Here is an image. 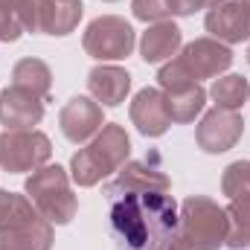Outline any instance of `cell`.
I'll use <instances>...</instances> for the list:
<instances>
[{"label":"cell","instance_id":"13","mask_svg":"<svg viewBox=\"0 0 250 250\" xmlns=\"http://www.w3.org/2000/svg\"><path fill=\"white\" fill-rule=\"evenodd\" d=\"M41 120H44V99L32 96L18 84L0 90V125H6L9 131H21L38 125Z\"/></svg>","mask_w":250,"mask_h":250},{"label":"cell","instance_id":"21","mask_svg":"<svg viewBox=\"0 0 250 250\" xmlns=\"http://www.w3.org/2000/svg\"><path fill=\"white\" fill-rule=\"evenodd\" d=\"M248 79L239 76V73H230V76H218L209 87V96L215 99V108H227V111H239L245 102H248Z\"/></svg>","mask_w":250,"mask_h":250},{"label":"cell","instance_id":"26","mask_svg":"<svg viewBox=\"0 0 250 250\" xmlns=\"http://www.w3.org/2000/svg\"><path fill=\"white\" fill-rule=\"evenodd\" d=\"M131 12L137 21H146V23H160V21H169V6L166 0H134L131 3Z\"/></svg>","mask_w":250,"mask_h":250},{"label":"cell","instance_id":"14","mask_svg":"<svg viewBox=\"0 0 250 250\" xmlns=\"http://www.w3.org/2000/svg\"><path fill=\"white\" fill-rule=\"evenodd\" d=\"M131 123L143 137H163L169 131V111H166V96L160 87H143L131 99Z\"/></svg>","mask_w":250,"mask_h":250},{"label":"cell","instance_id":"28","mask_svg":"<svg viewBox=\"0 0 250 250\" xmlns=\"http://www.w3.org/2000/svg\"><path fill=\"white\" fill-rule=\"evenodd\" d=\"M248 64H250V47H248Z\"/></svg>","mask_w":250,"mask_h":250},{"label":"cell","instance_id":"7","mask_svg":"<svg viewBox=\"0 0 250 250\" xmlns=\"http://www.w3.org/2000/svg\"><path fill=\"white\" fill-rule=\"evenodd\" d=\"M137 38H134V29L125 18L117 15H102L96 21L87 23L84 35H82V47L90 59L96 62H117L131 56Z\"/></svg>","mask_w":250,"mask_h":250},{"label":"cell","instance_id":"24","mask_svg":"<svg viewBox=\"0 0 250 250\" xmlns=\"http://www.w3.org/2000/svg\"><path fill=\"white\" fill-rule=\"evenodd\" d=\"M32 209V201L26 195H18V192H6L0 189V227L18 221L21 215H26Z\"/></svg>","mask_w":250,"mask_h":250},{"label":"cell","instance_id":"3","mask_svg":"<svg viewBox=\"0 0 250 250\" xmlns=\"http://www.w3.org/2000/svg\"><path fill=\"white\" fill-rule=\"evenodd\" d=\"M26 198L32 201V207L50 221V224H70L79 212V201L70 189V178L67 169L59 163L53 166H41L38 172H32L23 184Z\"/></svg>","mask_w":250,"mask_h":250},{"label":"cell","instance_id":"16","mask_svg":"<svg viewBox=\"0 0 250 250\" xmlns=\"http://www.w3.org/2000/svg\"><path fill=\"white\" fill-rule=\"evenodd\" d=\"M181 44H184L181 26L172 23V21H160V23H154V26H148L143 32V38H140V56H143L146 64H160V62H166V59H172V56H178Z\"/></svg>","mask_w":250,"mask_h":250},{"label":"cell","instance_id":"29","mask_svg":"<svg viewBox=\"0 0 250 250\" xmlns=\"http://www.w3.org/2000/svg\"><path fill=\"white\" fill-rule=\"evenodd\" d=\"M248 99H250V90H248Z\"/></svg>","mask_w":250,"mask_h":250},{"label":"cell","instance_id":"25","mask_svg":"<svg viewBox=\"0 0 250 250\" xmlns=\"http://www.w3.org/2000/svg\"><path fill=\"white\" fill-rule=\"evenodd\" d=\"M21 35H23V26L18 21L15 3L0 0V44H15Z\"/></svg>","mask_w":250,"mask_h":250},{"label":"cell","instance_id":"20","mask_svg":"<svg viewBox=\"0 0 250 250\" xmlns=\"http://www.w3.org/2000/svg\"><path fill=\"white\" fill-rule=\"evenodd\" d=\"M227 212V242L224 248L230 250H245L250 239V198H233Z\"/></svg>","mask_w":250,"mask_h":250},{"label":"cell","instance_id":"31","mask_svg":"<svg viewBox=\"0 0 250 250\" xmlns=\"http://www.w3.org/2000/svg\"><path fill=\"white\" fill-rule=\"evenodd\" d=\"M108 3H114V0H108Z\"/></svg>","mask_w":250,"mask_h":250},{"label":"cell","instance_id":"18","mask_svg":"<svg viewBox=\"0 0 250 250\" xmlns=\"http://www.w3.org/2000/svg\"><path fill=\"white\" fill-rule=\"evenodd\" d=\"M12 84L29 90L38 99H47L50 87H53V70L41 59H21L15 64V70H12Z\"/></svg>","mask_w":250,"mask_h":250},{"label":"cell","instance_id":"11","mask_svg":"<svg viewBox=\"0 0 250 250\" xmlns=\"http://www.w3.org/2000/svg\"><path fill=\"white\" fill-rule=\"evenodd\" d=\"M53 224L32 207L18 221L0 227V250H50Z\"/></svg>","mask_w":250,"mask_h":250},{"label":"cell","instance_id":"6","mask_svg":"<svg viewBox=\"0 0 250 250\" xmlns=\"http://www.w3.org/2000/svg\"><path fill=\"white\" fill-rule=\"evenodd\" d=\"M53 154V143L47 134L35 128H21V131H3L0 134V169L9 175L21 172H38L47 166Z\"/></svg>","mask_w":250,"mask_h":250},{"label":"cell","instance_id":"9","mask_svg":"<svg viewBox=\"0 0 250 250\" xmlns=\"http://www.w3.org/2000/svg\"><path fill=\"white\" fill-rule=\"evenodd\" d=\"M204 26L221 44H242L250 38V0H221L207 9Z\"/></svg>","mask_w":250,"mask_h":250},{"label":"cell","instance_id":"1","mask_svg":"<svg viewBox=\"0 0 250 250\" xmlns=\"http://www.w3.org/2000/svg\"><path fill=\"white\" fill-rule=\"evenodd\" d=\"M108 198V233L117 250H166L181 227L178 201L169 192L102 189Z\"/></svg>","mask_w":250,"mask_h":250},{"label":"cell","instance_id":"23","mask_svg":"<svg viewBox=\"0 0 250 250\" xmlns=\"http://www.w3.org/2000/svg\"><path fill=\"white\" fill-rule=\"evenodd\" d=\"M157 82H160V90H163V93L184 90V87H189V84H198L195 76L187 70V64L181 62V59H172L169 64H163L160 73H157Z\"/></svg>","mask_w":250,"mask_h":250},{"label":"cell","instance_id":"5","mask_svg":"<svg viewBox=\"0 0 250 250\" xmlns=\"http://www.w3.org/2000/svg\"><path fill=\"white\" fill-rule=\"evenodd\" d=\"M23 32L38 35H70L82 21V0H15Z\"/></svg>","mask_w":250,"mask_h":250},{"label":"cell","instance_id":"4","mask_svg":"<svg viewBox=\"0 0 250 250\" xmlns=\"http://www.w3.org/2000/svg\"><path fill=\"white\" fill-rule=\"evenodd\" d=\"M181 236L189 250H218L227 242V212L207 195H192L181 204Z\"/></svg>","mask_w":250,"mask_h":250},{"label":"cell","instance_id":"15","mask_svg":"<svg viewBox=\"0 0 250 250\" xmlns=\"http://www.w3.org/2000/svg\"><path fill=\"white\" fill-rule=\"evenodd\" d=\"M87 90L99 105L117 108L125 102V96L131 90V73L117 64H96L87 73Z\"/></svg>","mask_w":250,"mask_h":250},{"label":"cell","instance_id":"12","mask_svg":"<svg viewBox=\"0 0 250 250\" xmlns=\"http://www.w3.org/2000/svg\"><path fill=\"white\" fill-rule=\"evenodd\" d=\"M178 59L187 64L195 82H201V79H218L233 64V50L215 38H195L192 44L184 47V53Z\"/></svg>","mask_w":250,"mask_h":250},{"label":"cell","instance_id":"22","mask_svg":"<svg viewBox=\"0 0 250 250\" xmlns=\"http://www.w3.org/2000/svg\"><path fill=\"white\" fill-rule=\"evenodd\" d=\"M221 192L233 198H250V160H236L224 169L221 178Z\"/></svg>","mask_w":250,"mask_h":250},{"label":"cell","instance_id":"8","mask_svg":"<svg viewBox=\"0 0 250 250\" xmlns=\"http://www.w3.org/2000/svg\"><path fill=\"white\" fill-rule=\"evenodd\" d=\"M245 134V120L239 111H227V108H212L204 114V120L195 128V140L198 148L207 154H224L230 151Z\"/></svg>","mask_w":250,"mask_h":250},{"label":"cell","instance_id":"17","mask_svg":"<svg viewBox=\"0 0 250 250\" xmlns=\"http://www.w3.org/2000/svg\"><path fill=\"white\" fill-rule=\"evenodd\" d=\"M111 187L134 189V192H169L172 181L157 166L143 163V160H131V163H125L123 169L117 172V181H111Z\"/></svg>","mask_w":250,"mask_h":250},{"label":"cell","instance_id":"27","mask_svg":"<svg viewBox=\"0 0 250 250\" xmlns=\"http://www.w3.org/2000/svg\"><path fill=\"white\" fill-rule=\"evenodd\" d=\"M215 3H221V0H166L169 15H178V18L195 15V12H201V9H212Z\"/></svg>","mask_w":250,"mask_h":250},{"label":"cell","instance_id":"10","mask_svg":"<svg viewBox=\"0 0 250 250\" xmlns=\"http://www.w3.org/2000/svg\"><path fill=\"white\" fill-rule=\"evenodd\" d=\"M59 125H62V134L73 146H82L102 131V125H105L102 105L90 96H73L59 114Z\"/></svg>","mask_w":250,"mask_h":250},{"label":"cell","instance_id":"19","mask_svg":"<svg viewBox=\"0 0 250 250\" xmlns=\"http://www.w3.org/2000/svg\"><path fill=\"white\" fill-rule=\"evenodd\" d=\"M163 96H166L169 120L178 123V125L192 123L204 111V102H207V90L201 84H189L184 90H172V93H163Z\"/></svg>","mask_w":250,"mask_h":250},{"label":"cell","instance_id":"2","mask_svg":"<svg viewBox=\"0 0 250 250\" xmlns=\"http://www.w3.org/2000/svg\"><path fill=\"white\" fill-rule=\"evenodd\" d=\"M131 140L120 123H105L102 131L70 157V175L82 189L96 187L102 178L120 172L128 163Z\"/></svg>","mask_w":250,"mask_h":250},{"label":"cell","instance_id":"30","mask_svg":"<svg viewBox=\"0 0 250 250\" xmlns=\"http://www.w3.org/2000/svg\"><path fill=\"white\" fill-rule=\"evenodd\" d=\"M248 248H250V239H248Z\"/></svg>","mask_w":250,"mask_h":250}]
</instances>
